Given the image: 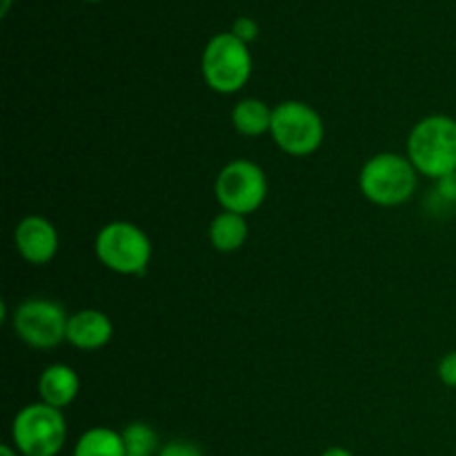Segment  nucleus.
Listing matches in <instances>:
<instances>
[{"instance_id":"a211bd4d","label":"nucleus","mask_w":456,"mask_h":456,"mask_svg":"<svg viewBox=\"0 0 456 456\" xmlns=\"http://www.w3.org/2000/svg\"><path fill=\"white\" fill-rule=\"evenodd\" d=\"M441 383L448 387H456V350L448 352L444 359L439 361V368H436Z\"/></svg>"},{"instance_id":"423d86ee","label":"nucleus","mask_w":456,"mask_h":456,"mask_svg":"<svg viewBox=\"0 0 456 456\" xmlns=\"http://www.w3.org/2000/svg\"><path fill=\"white\" fill-rule=\"evenodd\" d=\"M272 141L289 156H310L323 145L325 125L319 111L303 101H283L272 114Z\"/></svg>"},{"instance_id":"f257e3e1","label":"nucleus","mask_w":456,"mask_h":456,"mask_svg":"<svg viewBox=\"0 0 456 456\" xmlns=\"http://www.w3.org/2000/svg\"><path fill=\"white\" fill-rule=\"evenodd\" d=\"M408 159L421 176L439 181L456 172V118L432 114L419 120L408 136Z\"/></svg>"},{"instance_id":"6ab92c4d","label":"nucleus","mask_w":456,"mask_h":456,"mask_svg":"<svg viewBox=\"0 0 456 456\" xmlns=\"http://www.w3.org/2000/svg\"><path fill=\"white\" fill-rule=\"evenodd\" d=\"M436 183V196L444 200L445 205H456V172L448 174V176L439 178Z\"/></svg>"},{"instance_id":"2eb2a0df","label":"nucleus","mask_w":456,"mask_h":456,"mask_svg":"<svg viewBox=\"0 0 456 456\" xmlns=\"http://www.w3.org/2000/svg\"><path fill=\"white\" fill-rule=\"evenodd\" d=\"M123 436L125 456H159L160 452V439L159 432L151 426L142 421H134L120 430Z\"/></svg>"},{"instance_id":"f3484780","label":"nucleus","mask_w":456,"mask_h":456,"mask_svg":"<svg viewBox=\"0 0 456 456\" xmlns=\"http://www.w3.org/2000/svg\"><path fill=\"white\" fill-rule=\"evenodd\" d=\"M159 456H203V450L196 444H191V441L176 439L165 444L163 448H160Z\"/></svg>"},{"instance_id":"9b49d317","label":"nucleus","mask_w":456,"mask_h":456,"mask_svg":"<svg viewBox=\"0 0 456 456\" xmlns=\"http://www.w3.org/2000/svg\"><path fill=\"white\" fill-rule=\"evenodd\" d=\"M80 392V379L74 368L65 363H53L40 372L38 395L40 401L56 410H65L76 401Z\"/></svg>"},{"instance_id":"20e7f679","label":"nucleus","mask_w":456,"mask_h":456,"mask_svg":"<svg viewBox=\"0 0 456 456\" xmlns=\"http://www.w3.org/2000/svg\"><path fill=\"white\" fill-rule=\"evenodd\" d=\"M94 249L98 261L120 276L145 274L151 261L150 236L127 221H111L101 227Z\"/></svg>"},{"instance_id":"6e6552de","label":"nucleus","mask_w":456,"mask_h":456,"mask_svg":"<svg viewBox=\"0 0 456 456\" xmlns=\"http://www.w3.org/2000/svg\"><path fill=\"white\" fill-rule=\"evenodd\" d=\"M69 314L65 307L49 298H27L13 312V332L36 350H52L67 338Z\"/></svg>"},{"instance_id":"0eeeda50","label":"nucleus","mask_w":456,"mask_h":456,"mask_svg":"<svg viewBox=\"0 0 456 456\" xmlns=\"http://www.w3.org/2000/svg\"><path fill=\"white\" fill-rule=\"evenodd\" d=\"M214 194L223 212H234L249 216L267 199V176L256 163L236 159L218 172L214 183Z\"/></svg>"},{"instance_id":"7ed1b4c3","label":"nucleus","mask_w":456,"mask_h":456,"mask_svg":"<svg viewBox=\"0 0 456 456\" xmlns=\"http://www.w3.org/2000/svg\"><path fill=\"white\" fill-rule=\"evenodd\" d=\"M249 45L236 38L232 31H221L208 40L200 56V71L208 87L216 94L240 92L252 76Z\"/></svg>"},{"instance_id":"ddd939ff","label":"nucleus","mask_w":456,"mask_h":456,"mask_svg":"<svg viewBox=\"0 0 456 456\" xmlns=\"http://www.w3.org/2000/svg\"><path fill=\"white\" fill-rule=\"evenodd\" d=\"M272 114H274V107H267V102H263L261 98H243L232 110V125L243 136L256 138L270 134Z\"/></svg>"},{"instance_id":"412c9836","label":"nucleus","mask_w":456,"mask_h":456,"mask_svg":"<svg viewBox=\"0 0 456 456\" xmlns=\"http://www.w3.org/2000/svg\"><path fill=\"white\" fill-rule=\"evenodd\" d=\"M0 456H20V452L16 448H12V445L3 444L0 445Z\"/></svg>"},{"instance_id":"aec40b11","label":"nucleus","mask_w":456,"mask_h":456,"mask_svg":"<svg viewBox=\"0 0 456 456\" xmlns=\"http://www.w3.org/2000/svg\"><path fill=\"white\" fill-rule=\"evenodd\" d=\"M321 456H354L347 448H328Z\"/></svg>"},{"instance_id":"dca6fc26","label":"nucleus","mask_w":456,"mask_h":456,"mask_svg":"<svg viewBox=\"0 0 456 456\" xmlns=\"http://www.w3.org/2000/svg\"><path fill=\"white\" fill-rule=\"evenodd\" d=\"M230 31L236 36V38L243 40L245 45H252L254 40L258 38V34H261V27H258V22L254 20L252 16H239L234 22H232Z\"/></svg>"},{"instance_id":"4be33fe9","label":"nucleus","mask_w":456,"mask_h":456,"mask_svg":"<svg viewBox=\"0 0 456 456\" xmlns=\"http://www.w3.org/2000/svg\"><path fill=\"white\" fill-rule=\"evenodd\" d=\"M12 3L13 0H3V3H0V16H7L9 9H12Z\"/></svg>"},{"instance_id":"5701e85b","label":"nucleus","mask_w":456,"mask_h":456,"mask_svg":"<svg viewBox=\"0 0 456 456\" xmlns=\"http://www.w3.org/2000/svg\"><path fill=\"white\" fill-rule=\"evenodd\" d=\"M83 3H102V0H83Z\"/></svg>"},{"instance_id":"4468645a","label":"nucleus","mask_w":456,"mask_h":456,"mask_svg":"<svg viewBox=\"0 0 456 456\" xmlns=\"http://www.w3.org/2000/svg\"><path fill=\"white\" fill-rule=\"evenodd\" d=\"M74 456H125L123 436L111 428H89L76 441Z\"/></svg>"},{"instance_id":"9d476101","label":"nucleus","mask_w":456,"mask_h":456,"mask_svg":"<svg viewBox=\"0 0 456 456\" xmlns=\"http://www.w3.org/2000/svg\"><path fill=\"white\" fill-rule=\"evenodd\" d=\"M114 337L111 319L101 310H78L67 323V343L85 352L101 350Z\"/></svg>"},{"instance_id":"39448f33","label":"nucleus","mask_w":456,"mask_h":456,"mask_svg":"<svg viewBox=\"0 0 456 456\" xmlns=\"http://www.w3.org/2000/svg\"><path fill=\"white\" fill-rule=\"evenodd\" d=\"M67 441V421L62 410L29 403L13 417L12 444L20 456H58Z\"/></svg>"},{"instance_id":"f03ea898","label":"nucleus","mask_w":456,"mask_h":456,"mask_svg":"<svg viewBox=\"0 0 456 456\" xmlns=\"http://www.w3.org/2000/svg\"><path fill=\"white\" fill-rule=\"evenodd\" d=\"M419 172L408 156L381 151L365 160L359 174V187L370 203L379 208H396L412 199Z\"/></svg>"},{"instance_id":"1a4fd4ad","label":"nucleus","mask_w":456,"mask_h":456,"mask_svg":"<svg viewBox=\"0 0 456 456\" xmlns=\"http://www.w3.org/2000/svg\"><path fill=\"white\" fill-rule=\"evenodd\" d=\"M13 245L18 254L31 265H47L58 254V230L49 218L31 214L25 216L13 230Z\"/></svg>"},{"instance_id":"f8f14e48","label":"nucleus","mask_w":456,"mask_h":456,"mask_svg":"<svg viewBox=\"0 0 456 456\" xmlns=\"http://www.w3.org/2000/svg\"><path fill=\"white\" fill-rule=\"evenodd\" d=\"M248 216H240V214L221 212L209 223V243H212V248L216 252H239L248 243Z\"/></svg>"}]
</instances>
